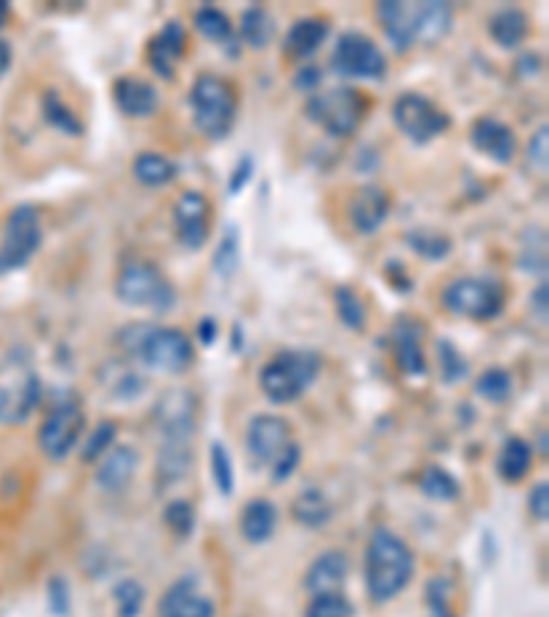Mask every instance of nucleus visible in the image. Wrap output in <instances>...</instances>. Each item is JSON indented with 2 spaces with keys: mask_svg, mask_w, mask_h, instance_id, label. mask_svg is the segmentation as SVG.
Wrapping results in <instances>:
<instances>
[{
  "mask_svg": "<svg viewBox=\"0 0 549 617\" xmlns=\"http://www.w3.org/2000/svg\"><path fill=\"white\" fill-rule=\"evenodd\" d=\"M393 121L404 138H410L418 146H426L437 140L442 132L451 127V116L437 102H431L423 94H401L393 102Z\"/></svg>",
  "mask_w": 549,
  "mask_h": 617,
  "instance_id": "nucleus-11",
  "label": "nucleus"
},
{
  "mask_svg": "<svg viewBox=\"0 0 549 617\" xmlns=\"http://www.w3.org/2000/svg\"><path fill=\"white\" fill-rule=\"evenodd\" d=\"M346 576H349V557L338 549L319 554L305 574V587L311 590L313 596L322 593H338L344 587Z\"/></svg>",
  "mask_w": 549,
  "mask_h": 617,
  "instance_id": "nucleus-22",
  "label": "nucleus"
},
{
  "mask_svg": "<svg viewBox=\"0 0 549 617\" xmlns=\"http://www.w3.org/2000/svg\"><path fill=\"white\" fill-rule=\"evenodd\" d=\"M368 110V99L360 91L349 86L327 88L308 96L305 102V116L316 127L324 129L330 138H349L355 135L357 127L363 124Z\"/></svg>",
  "mask_w": 549,
  "mask_h": 617,
  "instance_id": "nucleus-6",
  "label": "nucleus"
},
{
  "mask_svg": "<svg viewBox=\"0 0 549 617\" xmlns=\"http://www.w3.org/2000/svg\"><path fill=\"white\" fill-rule=\"evenodd\" d=\"M116 107L127 118H151L160 107V94L143 77H121L113 83Z\"/></svg>",
  "mask_w": 549,
  "mask_h": 617,
  "instance_id": "nucleus-21",
  "label": "nucleus"
},
{
  "mask_svg": "<svg viewBox=\"0 0 549 617\" xmlns=\"http://www.w3.org/2000/svg\"><path fill=\"white\" fill-rule=\"evenodd\" d=\"M198 404L190 390H168L154 406L162 445H193Z\"/></svg>",
  "mask_w": 549,
  "mask_h": 617,
  "instance_id": "nucleus-12",
  "label": "nucleus"
},
{
  "mask_svg": "<svg viewBox=\"0 0 549 617\" xmlns=\"http://www.w3.org/2000/svg\"><path fill=\"white\" fill-rule=\"evenodd\" d=\"M253 176H256V160L250 154H242L228 179V195H239L253 181Z\"/></svg>",
  "mask_w": 549,
  "mask_h": 617,
  "instance_id": "nucleus-49",
  "label": "nucleus"
},
{
  "mask_svg": "<svg viewBox=\"0 0 549 617\" xmlns=\"http://www.w3.org/2000/svg\"><path fill=\"white\" fill-rule=\"evenodd\" d=\"M322 360L311 349H291L272 357L259 373V384L272 404H291L297 401L319 376Z\"/></svg>",
  "mask_w": 549,
  "mask_h": 617,
  "instance_id": "nucleus-5",
  "label": "nucleus"
},
{
  "mask_svg": "<svg viewBox=\"0 0 549 617\" xmlns=\"http://www.w3.org/2000/svg\"><path fill=\"white\" fill-rule=\"evenodd\" d=\"M547 157H549V127L547 124H541L533 135H530V143H528V162L533 171H541L547 173Z\"/></svg>",
  "mask_w": 549,
  "mask_h": 617,
  "instance_id": "nucleus-48",
  "label": "nucleus"
},
{
  "mask_svg": "<svg viewBox=\"0 0 549 617\" xmlns=\"http://www.w3.org/2000/svg\"><path fill=\"white\" fill-rule=\"evenodd\" d=\"M209 201H206L204 192L198 190H184L179 195V201L173 206V228L176 236L182 242L184 250H193L198 253L209 239Z\"/></svg>",
  "mask_w": 549,
  "mask_h": 617,
  "instance_id": "nucleus-14",
  "label": "nucleus"
},
{
  "mask_svg": "<svg viewBox=\"0 0 549 617\" xmlns=\"http://www.w3.org/2000/svg\"><path fill=\"white\" fill-rule=\"evenodd\" d=\"M190 445H160V458H157V472L162 480H179L190 472Z\"/></svg>",
  "mask_w": 549,
  "mask_h": 617,
  "instance_id": "nucleus-39",
  "label": "nucleus"
},
{
  "mask_svg": "<svg viewBox=\"0 0 549 617\" xmlns=\"http://www.w3.org/2000/svg\"><path fill=\"white\" fill-rule=\"evenodd\" d=\"M300 456H302L300 445L294 442V445H291L289 450H286V453L280 456L278 464L272 467V480L291 478V472H294V469H297V464H300Z\"/></svg>",
  "mask_w": 549,
  "mask_h": 617,
  "instance_id": "nucleus-52",
  "label": "nucleus"
},
{
  "mask_svg": "<svg viewBox=\"0 0 549 617\" xmlns=\"http://www.w3.org/2000/svg\"><path fill=\"white\" fill-rule=\"evenodd\" d=\"M42 116L55 132H61L66 138H80V135L86 132L80 116H77L72 107L66 105L64 96L58 94L55 88H47L42 94Z\"/></svg>",
  "mask_w": 549,
  "mask_h": 617,
  "instance_id": "nucleus-28",
  "label": "nucleus"
},
{
  "mask_svg": "<svg viewBox=\"0 0 549 617\" xmlns=\"http://www.w3.org/2000/svg\"><path fill=\"white\" fill-rule=\"evenodd\" d=\"M470 143H473L475 151H481L484 157L500 162V165H508L517 154L514 129L492 116H481L475 121L473 129H470Z\"/></svg>",
  "mask_w": 549,
  "mask_h": 617,
  "instance_id": "nucleus-19",
  "label": "nucleus"
},
{
  "mask_svg": "<svg viewBox=\"0 0 549 617\" xmlns=\"http://www.w3.org/2000/svg\"><path fill=\"white\" fill-rule=\"evenodd\" d=\"M294 445L291 426L278 415H259L250 420L248 426V450L259 464L275 467L280 456Z\"/></svg>",
  "mask_w": 549,
  "mask_h": 617,
  "instance_id": "nucleus-15",
  "label": "nucleus"
},
{
  "mask_svg": "<svg viewBox=\"0 0 549 617\" xmlns=\"http://www.w3.org/2000/svg\"><path fill=\"white\" fill-rule=\"evenodd\" d=\"M190 107L198 132L209 140H223L237 124V91L226 77L206 75L195 77L190 88Z\"/></svg>",
  "mask_w": 549,
  "mask_h": 617,
  "instance_id": "nucleus-4",
  "label": "nucleus"
},
{
  "mask_svg": "<svg viewBox=\"0 0 549 617\" xmlns=\"http://www.w3.org/2000/svg\"><path fill=\"white\" fill-rule=\"evenodd\" d=\"M201 341L204 343H215L217 341V321L215 319H204L201 321Z\"/></svg>",
  "mask_w": 549,
  "mask_h": 617,
  "instance_id": "nucleus-56",
  "label": "nucleus"
},
{
  "mask_svg": "<svg viewBox=\"0 0 549 617\" xmlns=\"http://www.w3.org/2000/svg\"><path fill=\"white\" fill-rule=\"evenodd\" d=\"M437 352H440L442 379L448 384L462 382L464 376L470 373V365H467V360H464L462 354H459V349H456L451 341L437 343Z\"/></svg>",
  "mask_w": 549,
  "mask_h": 617,
  "instance_id": "nucleus-43",
  "label": "nucleus"
},
{
  "mask_svg": "<svg viewBox=\"0 0 549 617\" xmlns=\"http://www.w3.org/2000/svg\"><path fill=\"white\" fill-rule=\"evenodd\" d=\"M195 28L201 36H206L209 42H228L234 39V25L226 11L217 9V6H204V9L195 11Z\"/></svg>",
  "mask_w": 549,
  "mask_h": 617,
  "instance_id": "nucleus-35",
  "label": "nucleus"
},
{
  "mask_svg": "<svg viewBox=\"0 0 549 617\" xmlns=\"http://www.w3.org/2000/svg\"><path fill=\"white\" fill-rule=\"evenodd\" d=\"M44 242L42 217L33 206H17L6 220L0 236V275H9L14 269L28 264Z\"/></svg>",
  "mask_w": 549,
  "mask_h": 617,
  "instance_id": "nucleus-9",
  "label": "nucleus"
},
{
  "mask_svg": "<svg viewBox=\"0 0 549 617\" xmlns=\"http://www.w3.org/2000/svg\"><path fill=\"white\" fill-rule=\"evenodd\" d=\"M442 305L462 319H497L506 308V288L492 277H456L442 291Z\"/></svg>",
  "mask_w": 549,
  "mask_h": 617,
  "instance_id": "nucleus-8",
  "label": "nucleus"
},
{
  "mask_svg": "<svg viewBox=\"0 0 549 617\" xmlns=\"http://www.w3.org/2000/svg\"><path fill=\"white\" fill-rule=\"evenodd\" d=\"M335 313H338V319H341V324L344 327H349V330H366V321H368V313H366V302L360 299V294H357L352 286H338L335 288Z\"/></svg>",
  "mask_w": 549,
  "mask_h": 617,
  "instance_id": "nucleus-34",
  "label": "nucleus"
},
{
  "mask_svg": "<svg viewBox=\"0 0 549 617\" xmlns=\"http://www.w3.org/2000/svg\"><path fill=\"white\" fill-rule=\"evenodd\" d=\"M132 173H135V179L143 187H154L157 190V187H168L176 179L179 168H176V162L171 157H165L160 151H143L132 162Z\"/></svg>",
  "mask_w": 549,
  "mask_h": 617,
  "instance_id": "nucleus-29",
  "label": "nucleus"
},
{
  "mask_svg": "<svg viewBox=\"0 0 549 617\" xmlns=\"http://www.w3.org/2000/svg\"><path fill=\"white\" fill-rule=\"evenodd\" d=\"M116 297L132 308L151 313H171L176 308V288L151 261H130L116 277Z\"/></svg>",
  "mask_w": 549,
  "mask_h": 617,
  "instance_id": "nucleus-7",
  "label": "nucleus"
},
{
  "mask_svg": "<svg viewBox=\"0 0 549 617\" xmlns=\"http://www.w3.org/2000/svg\"><path fill=\"white\" fill-rule=\"evenodd\" d=\"M143 601H146V590L135 579H124L116 587V612H119V617H138Z\"/></svg>",
  "mask_w": 549,
  "mask_h": 617,
  "instance_id": "nucleus-45",
  "label": "nucleus"
},
{
  "mask_svg": "<svg viewBox=\"0 0 549 617\" xmlns=\"http://www.w3.org/2000/svg\"><path fill=\"white\" fill-rule=\"evenodd\" d=\"M160 617H215V604L198 590L195 579H179L160 598Z\"/></svg>",
  "mask_w": 549,
  "mask_h": 617,
  "instance_id": "nucleus-20",
  "label": "nucleus"
},
{
  "mask_svg": "<svg viewBox=\"0 0 549 617\" xmlns=\"http://www.w3.org/2000/svg\"><path fill=\"white\" fill-rule=\"evenodd\" d=\"M121 349L162 373H182L195 360L190 338L176 327H151V324H130L119 335Z\"/></svg>",
  "mask_w": 549,
  "mask_h": 617,
  "instance_id": "nucleus-3",
  "label": "nucleus"
},
{
  "mask_svg": "<svg viewBox=\"0 0 549 617\" xmlns=\"http://www.w3.org/2000/svg\"><path fill=\"white\" fill-rule=\"evenodd\" d=\"M162 519H165V524H168L176 535H182V538H187V535L195 530V508L187 500L168 502Z\"/></svg>",
  "mask_w": 549,
  "mask_h": 617,
  "instance_id": "nucleus-44",
  "label": "nucleus"
},
{
  "mask_svg": "<svg viewBox=\"0 0 549 617\" xmlns=\"http://www.w3.org/2000/svg\"><path fill=\"white\" fill-rule=\"evenodd\" d=\"M404 242L415 256L426 258V261H442V258H448L453 253V239L440 234V231H426V228L410 231L404 236Z\"/></svg>",
  "mask_w": 549,
  "mask_h": 617,
  "instance_id": "nucleus-33",
  "label": "nucleus"
},
{
  "mask_svg": "<svg viewBox=\"0 0 549 617\" xmlns=\"http://www.w3.org/2000/svg\"><path fill=\"white\" fill-rule=\"evenodd\" d=\"M278 33V22L264 6H250L239 20V39L253 47V50H264L270 47V42Z\"/></svg>",
  "mask_w": 549,
  "mask_h": 617,
  "instance_id": "nucleus-30",
  "label": "nucleus"
},
{
  "mask_svg": "<svg viewBox=\"0 0 549 617\" xmlns=\"http://www.w3.org/2000/svg\"><path fill=\"white\" fill-rule=\"evenodd\" d=\"M346 214H349V223L355 228L357 234L371 236L377 234L379 228L385 225V220L390 217V195L388 190H382L377 184H363L352 192L349 198V206H346Z\"/></svg>",
  "mask_w": 549,
  "mask_h": 617,
  "instance_id": "nucleus-16",
  "label": "nucleus"
},
{
  "mask_svg": "<svg viewBox=\"0 0 549 617\" xmlns=\"http://www.w3.org/2000/svg\"><path fill=\"white\" fill-rule=\"evenodd\" d=\"M415 574V554L396 532L379 527L371 535L366 549V587L374 604H388Z\"/></svg>",
  "mask_w": 549,
  "mask_h": 617,
  "instance_id": "nucleus-2",
  "label": "nucleus"
},
{
  "mask_svg": "<svg viewBox=\"0 0 549 617\" xmlns=\"http://www.w3.org/2000/svg\"><path fill=\"white\" fill-rule=\"evenodd\" d=\"M291 513H294V519L302 524V527H324V524L333 519V505H330V500L324 497L322 491L316 489H305L294 500V508H291Z\"/></svg>",
  "mask_w": 549,
  "mask_h": 617,
  "instance_id": "nucleus-32",
  "label": "nucleus"
},
{
  "mask_svg": "<svg viewBox=\"0 0 549 617\" xmlns=\"http://www.w3.org/2000/svg\"><path fill=\"white\" fill-rule=\"evenodd\" d=\"M9 66H11V47H9V42H3V39H0V77L9 72Z\"/></svg>",
  "mask_w": 549,
  "mask_h": 617,
  "instance_id": "nucleus-57",
  "label": "nucleus"
},
{
  "mask_svg": "<svg viewBox=\"0 0 549 617\" xmlns=\"http://www.w3.org/2000/svg\"><path fill=\"white\" fill-rule=\"evenodd\" d=\"M140 456L138 450L130 445H119L110 450L108 456L99 461L97 483L102 491H121L127 489L138 472Z\"/></svg>",
  "mask_w": 549,
  "mask_h": 617,
  "instance_id": "nucleus-23",
  "label": "nucleus"
},
{
  "mask_svg": "<svg viewBox=\"0 0 549 617\" xmlns=\"http://www.w3.org/2000/svg\"><path fill=\"white\" fill-rule=\"evenodd\" d=\"M420 327L418 321L401 319L393 327V352L399 360V368L410 376H423L426 373V357H423V346H420Z\"/></svg>",
  "mask_w": 549,
  "mask_h": 617,
  "instance_id": "nucleus-25",
  "label": "nucleus"
},
{
  "mask_svg": "<svg viewBox=\"0 0 549 617\" xmlns=\"http://www.w3.org/2000/svg\"><path fill=\"white\" fill-rule=\"evenodd\" d=\"M355 607L349 604V598L341 593H322V596H313L305 617H352Z\"/></svg>",
  "mask_w": 549,
  "mask_h": 617,
  "instance_id": "nucleus-42",
  "label": "nucleus"
},
{
  "mask_svg": "<svg viewBox=\"0 0 549 617\" xmlns=\"http://www.w3.org/2000/svg\"><path fill=\"white\" fill-rule=\"evenodd\" d=\"M239 527H242V535L248 543H264L270 541L275 535V527H278V508L272 505L270 500H250L242 511V519H239Z\"/></svg>",
  "mask_w": 549,
  "mask_h": 617,
  "instance_id": "nucleus-27",
  "label": "nucleus"
},
{
  "mask_svg": "<svg viewBox=\"0 0 549 617\" xmlns=\"http://www.w3.org/2000/svg\"><path fill=\"white\" fill-rule=\"evenodd\" d=\"M530 305H533V313L536 316H541V319H547V310H549V286L541 280L539 286H536V291H533V297H530Z\"/></svg>",
  "mask_w": 549,
  "mask_h": 617,
  "instance_id": "nucleus-54",
  "label": "nucleus"
},
{
  "mask_svg": "<svg viewBox=\"0 0 549 617\" xmlns=\"http://www.w3.org/2000/svg\"><path fill=\"white\" fill-rule=\"evenodd\" d=\"M385 272H388V277L396 283V288L399 291H412L410 288V277H407V272L401 269V264H396V261H390L388 266H385Z\"/></svg>",
  "mask_w": 549,
  "mask_h": 617,
  "instance_id": "nucleus-55",
  "label": "nucleus"
},
{
  "mask_svg": "<svg viewBox=\"0 0 549 617\" xmlns=\"http://www.w3.org/2000/svg\"><path fill=\"white\" fill-rule=\"evenodd\" d=\"M42 382L36 373H25L17 382L0 384V423L3 426H20L39 406Z\"/></svg>",
  "mask_w": 549,
  "mask_h": 617,
  "instance_id": "nucleus-17",
  "label": "nucleus"
},
{
  "mask_svg": "<svg viewBox=\"0 0 549 617\" xmlns=\"http://www.w3.org/2000/svg\"><path fill=\"white\" fill-rule=\"evenodd\" d=\"M335 75L352 80H382L388 75V58L371 36L360 31L341 33L330 58Z\"/></svg>",
  "mask_w": 549,
  "mask_h": 617,
  "instance_id": "nucleus-10",
  "label": "nucleus"
},
{
  "mask_svg": "<svg viewBox=\"0 0 549 617\" xmlns=\"http://www.w3.org/2000/svg\"><path fill=\"white\" fill-rule=\"evenodd\" d=\"M50 607H53V612L58 617H64L66 612H69V587H66L61 576L50 582Z\"/></svg>",
  "mask_w": 549,
  "mask_h": 617,
  "instance_id": "nucleus-53",
  "label": "nucleus"
},
{
  "mask_svg": "<svg viewBox=\"0 0 549 617\" xmlns=\"http://www.w3.org/2000/svg\"><path fill=\"white\" fill-rule=\"evenodd\" d=\"M322 80L324 72L319 66H302V69H297V75L291 77V86L302 91V94H316L319 86H322Z\"/></svg>",
  "mask_w": 549,
  "mask_h": 617,
  "instance_id": "nucleus-50",
  "label": "nucleus"
},
{
  "mask_svg": "<svg viewBox=\"0 0 549 617\" xmlns=\"http://www.w3.org/2000/svg\"><path fill=\"white\" fill-rule=\"evenodd\" d=\"M495 467L497 475L503 480H508V483L525 480V475H528L530 467H533V453H530L528 442L519 437L506 439V445L500 447V453H497Z\"/></svg>",
  "mask_w": 549,
  "mask_h": 617,
  "instance_id": "nucleus-31",
  "label": "nucleus"
},
{
  "mask_svg": "<svg viewBox=\"0 0 549 617\" xmlns=\"http://www.w3.org/2000/svg\"><path fill=\"white\" fill-rule=\"evenodd\" d=\"M9 20V3H3L0 0V28H3V22Z\"/></svg>",
  "mask_w": 549,
  "mask_h": 617,
  "instance_id": "nucleus-58",
  "label": "nucleus"
},
{
  "mask_svg": "<svg viewBox=\"0 0 549 617\" xmlns=\"http://www.w3.org/2000/svg\"><path fill=\"white\" fill-rule=\"evenodd\" d=\"M420 491L431 497V500L451 502L459 497V480L453 478L448 469L442 467H426L420 475Z\"/></svg>",
  "mask_w": 549,
  "mask_h": 617,
  "instance_id": "nucleus-36",
  "label": "nucleus"
},
{
  "mask_svg": "<svg viewBox=\"0 0 549 617\" xmlns=\"http://www.w3.org/2000/svg\"><path fill=\"white\" fill-rule=\"evenodd\" d=\"M83 428H86V415H83L80 404H75V401L58 404L47 415L42 428H39V447H42V453L47 458H53V461L66 458L80 442Z\"/></svg>",
  "mask_w": 549,
  "mask_h": 617,
  "instance_id": "nucleus-13",
  "label": "nucleus"
},
{
  "mask_svg": "<svg viewBox=\"0 0 549 617\" xmlns=\"http://www.w3.org/2000/svg\"><path fill=\"white\" fill-rule=\"evenodd\" d=\"M330 36V22L324 17H302L289 28L283 39V50L291 58H311L322 50V44Z\"/></svg>",
  "mask_w": 549,
  "mask_h": 617,
  "instance_id": "nucleus-24",
  "label": "nucleus"
},
{
  "mask_svg": "<svg viewBox=\"0 0 549 617\" xmlns=\"http://www.w3.org/2000/svg\"><path fill=\"white\" fill-rule=\"evenodd\" d=\"M209 467H212V478H215V486L220 489L223 497H231L234 494V458L226 450L223 442H212V450H209Z\"/></svg>",
  "mask_w": 549,
  "mask_h": 617,
  "instance_id": "nucleus-40",
  "label": "nucleus"
},
{
  "mask_svg": "<svg viewBox=\"0 0 549 617\" xmlns=\"http://www.w3.org/2000/svg\"><path fill=\"white\" fill-rule=\"evenodd\" d=\"M475 390H478V395L486 398V401L503 404V401H508V395H511V376H508V371H503V368H489V371L478 376Z\"/></svg>",
  "mask_w": 549,
  "mask_h": 617,
  "instance_id": "nucleus-41",
  "label": "nucleus"
},
{
  "mask_svg": "<svg viewBox=\"0 0 549 617\" xmlns=\"http://www.w3.org/2000/svg\"><path fill=\"white\" fill-rule=\"evenodd\" d=\"M451 582L445 576H437L426 585V604L431 617H456L451 609Z\"/></svg>",
  "mask_w": 549,
  "mask_h": 617,
  "instance_id": "nucleus-46",
  "label": "nucleus"
},
{
  "mask_svg": "<svg viewBox=\"0 0 549 617\" xmlns=\"http://www.w3.org/2000/svg\"><path fill=\"white\" fill-rule=\"evenodd\" d=\"M113 442H116V423H108V420L99 423V426L94 428V434L88 437L86 447H83V461H86V464L99 461V458L108 453Z\"/></svg>",
  "mask_w": 549,
  "mask_h": 617,
  "instance_id": "nucleus-47",
  "label": "nucleus"
},
{
  "mask_svg": "<svg viewBox=\"0 0 549 617\" xmlns=\"http://www.w3.org/2000/svg\"><path fill=\"white\" fill-rule=\"evenodd\" d=\"M377 17L388 42L399 53H407L415 44L440 42L453 25L451 3L442 0H431V3L385 0L377 6Z\"/></svg>",
  "mask_w": 549,
  "mask_h": 617,
  "instance_id": "nucleus-1",
  "label": "nucleus"
},
{
  "mask_svg": "<svg viewBox=\"0 0 549 617\" xmlns=\"http://www.w3.org/2000/svg\"><path fill=\"white\" fill-rule=\"evenodd\" d=\"M187 53V31L179 20H168L149 42V66L162 80L176 77V64Z\"/></svg>",
  "mask_w": 549,
  "mask_h": 617,
  "instance_id": "nucleus-18",
  "label": "nucleus"
},
{
  "mask_svg": "<svg viewBox=\"0 0 549 617\" xmlns=\"http://www.w3.org/2000/svg\"><path fill=\"white\" fill-rule=\"evenodd\" d=\"M528 508H530V516L533 519H539V522H547L549 519V483H536L533 486V491H530L528 497Z\"/></svg>",
  "mask_w": 549,
  "mask_h": 617,
  "instance_id": "nucleus-51",
  "label": "nucleus"
},
{
  "mask_svg": "<svg viewBox=\"0 0 549 617\" xmlns=\"http://www.w3.org/2000/svg\"><path fill=\"white\" fill-rule=\"evenodd\" d=\"M517 261L525 272H533V275L547 272V236H544V231H539V228L525 231V245L519 247Z\"/></svg>",
  "mask_w": 549,
  "mask_h": 617,
  "instance_id": "nucleus-38",
  "label": "nucleus"
},
{
  "mask_svg": "<svg viewBox=\"0 0 549 617\" xmlns=\"http://www.w3.org/2000/svg\"><path fill=\"white\" fill-rule=\"evenodd\" d=\"M489 36L503 50H517L530 36V20L522 9H500L489 20Z\"/></svg>",
  "mask_w": 549,
  "mask_h": 617,
  "instance_id": "nucleus-26",
  "label": "nucleus"
},
{
  "mask_svg": "<svg viewBox=\"0 0 549 617\" xmlns=\"http://www.w3.org/2000/svg\"><path fill=\"white\" fill-rule=\"evenodd\" d=\"M239 261H242V256H239V231L237 228H226L220 245H217L215 253H212V269H215L217 277L231 280V277L237 275Z\"/></svg>",
  "mask_w": 549,
  "mask_h": 617,
  "instance_id": "nucleus-37",
  "label": "nucleus"
}]
</instances>
